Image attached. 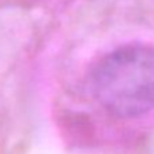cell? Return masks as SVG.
Segmentation results:
<instances>
[{
	"label": "cell",
	"instance_id": "cell-1",
	"mask_svg": "<svg viewBox=\"0 0 154 154\" xmlns=\"http://www.w3.org/2000/svg\"><path fill=\"white\" fill-rule=\"evenodd\" d=\"M97 101L117 117H138L154 109V48L128 44L112 51L93 71Z\"/></svg>",
	"mask_w": 154,
	"mask_h": 154
}]
</instances>
